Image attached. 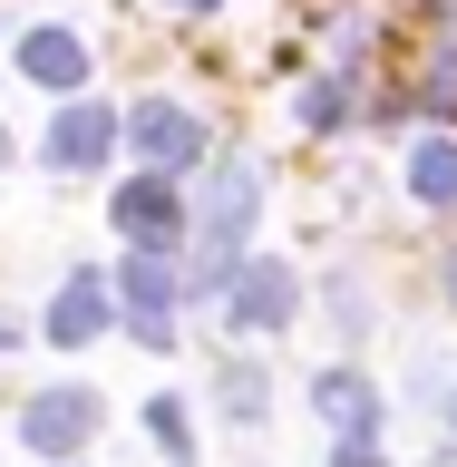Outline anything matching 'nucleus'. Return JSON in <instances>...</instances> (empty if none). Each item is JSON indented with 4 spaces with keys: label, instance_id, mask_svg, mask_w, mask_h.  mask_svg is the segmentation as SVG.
I'll return each mask as SVG.
<instances>
[{
    "label": "nucleus",
    "instance_id": "16",
    "mask_svg": "<svg viewBox=\"0 0 457 467\" xmlns=\"http://www.w3.org/2000/svg\"><path fill=\"white\" fill-rule=\"evenodd\" d=\"M185 10H214V0H185Z\"/></svg>",
    "mask_w": 457,
    "mask_h": 467
},
{
    "label": "nucleus",
    "instance_id": "1",
    "mask_svg": "<svg viewBox=\"0 0 457 467\" xmlns=\"http://www.w3.org/2000/svg\"><path fill=\"white\" fill-rule=\"evenodd\" d=\"M254 195H263V175L244 166V156H224V166L204 175V214H195V283H224V263L244 254V234H254Z\"/></svg>",
    "mask_w": 457,
    "mask_h": 467
},
{
    "label": "nucleus",
    "instance_id": "14",
    "mask_svg": "<svg viewBox=\"0 0 457 467\" xmlns=\"http://www.w3.org/2000/svg\"><path fill=\"white\" fill-rule=\"evenodd\" d=\"M331 467H379V448H370V438H341V458H331Z\"/></svg>",
    "mask_w": 457,
    "mask_h": 467
},
{
    "label": "nucleus",
    "instance_id": "10",
    "mask_svg": "<svg viewBox=\"0 0 457 467\" xmlns=\"http://www.w3.org/2000/svg\"><path fill=\"white\" fill-rule=\"evenodd\" d=\"M312 400H321V419H331L341 438H370V429H379V400H370V379H350V370L312 379Z\"/></svg>",
    "mask_w": 457,
    "mask_h": 467
},
{
    "label": "nucleus",
    "instance_id": "6",
    "mask_svg": "<svg viewBox=\"0 0 457 467\" xmlns=\"http://www.w3.org/2000/svg\"><path fill=\"white\" fill-rule=\"evenodd\" d=\"M117 234H137V254H166L185 214H175V185L166 175H137V185H117Z\"/></svg>",
    "mask_w": 457,
    "mask_h": 467
},
{
    "label": "nucleus",
    "instance_id": "11",
    "mask_svg": "<svg viewBox=\"0 0 457 467\" xmlns=\"http://www.w3.org/2000/svg\"><path fill=\"white\" fill-rule=\"evenodd\" d=\"M409 195L419 204H457V137H429L409 156Z\"/></svg>",
    "mask_w": 457,
    "mask_h": 467
},
{
    "label": "nucleus",
    "instance_id": "5",
    "mask_svg": "<svg viewBox=\"0 0 457 467\" xmlns=\"http://www.w3.org/2000/svg\"><path fill=\"white\" fill-rule=\"evenodd\" d=\"M117 302H127V321H137V341H175V273H166V254H127Z\"/></svg>",
    "mask_w": 457,
    "mask_h": 467
},
{
    "label": "nucleus",
    "instance_id": "4",
    "mask_svg": "<svg viewBox=\"0 0 457 467\" xmlns=\"http://www.w3.org/2000/svg\"><path fill=\"white\" fill-rule=\"evenodd\" d=\"M234 273V321H244V331H283L292 321V302H302V283H292V263H224Z\"/></svg>",
    "mask_w": 457,
    "mask_h": 467
},
{
    "label": "nucleus",
    "instance_id": "12",
    "mask_svg": "<svg viewBox=\"0 0 457 467\" xmlns=\"http://www.w3.org/2000/svg\"><path fill=\"white\" fill-rule=\"evenodd\" d=\"M224 409H234V419H254V409H263V379L254 370H224Z\"/></svg>",
    "mask_w": 457,
    "mask_h": 467
},
{
    "label": "nucleus",
    "instance_id": "9",
    "mask_svg": "<svg viewBox=\"0 0 457 467\" xmlns=\"http://www.w3.org/2000/svg\"><path fill=\"white\" fill-rule=\"evenodd\" d=\"M20 78H39V88L68 98V88L88 78V49L68 39V29H29V39H20Z\"/></svg>",
    "mask_w": 457,
    "mask_h": 467
},
{
    "label": "nucleus",
    "instance_id": "3",
    "mask_svg": "<svg viewBox=\"0 0 457 467\" xmlns=\"http://www.w3.org/2000/svg\"><path fill=\"white\" fill-rule=\"evenodd\" d=\"M127 146H137L156 175H175V166H195V156H204V127L175 108V98H146V108L127 117Z\"/></svg>",
    "mask_w": 457,
    "mask_h": 467
},
{
    "label": "nucleus",
    "instance_id": "15",
    "mask_svg": "<svg viewBox=\"0 0 457 467\" xmlns=\"http://www.w3.org/2000/svg\"><path fill=\"white\" fill-rule=\"evenodd\" d=\"M448 302H457V254H448Z\"/></svg>",
    "mask_w": 457,
    "mask_h": 467
},
{
    "label": "nucleus",
    "instance_id": "7",
    "mask_svg": "<svg viewBox=\"0 0 457 467\" xmlns=\"http://www.w3.org/2000/svg\"><path fill=\"white\" fill-rule=\"evenodd\" d=\"M98 331H108V283H98V273H68V283H58V302H49V341H98Z\"/></svg>",
    "mask_w": 457,
    "mask_h": 467
},
{
    "label": "nucleus",
    "instance_id": "17",
    "mask_svg": "<svg viewBox=\"0 0 457 467\" xmlns=\"http://www.w3.org/2000/svg\"><path fill=\"white\" fill-rule=\"evenodd\" d=\"M0 156H10V137H0Z\"/></svg>",
    "mask_w": 457,
    "mask_h": 467
},
{
    "label": "nucleus",
    "instance_id": "8",
    "mask_svg": "<svg viewBox=\"0 0 457 467\" xmlns=\"http://www.w3.org/2000/svg\"><path fill=\"white\" fill-rule=\"evenodd\" d=\"M108 146H117V117H108V108H88V98H78V108H68V117L49 127V166H68V175H78V166H98Z\"/></svg>",
    "mask_w": 457,
    "mask_h": 467
},
{
    "label": "nucleus",
    "instance_id": "2",
    "mask_svg": "<svg viewBox=\"0 0 457 467\" xmlns=\"http://www.w3.org/2000/svg\"><path fill=\"white\" fill-rule=\"evenodd\" d=\"M88 429H98V389H78V379H68V389H39V400L20 409V438L39 458H68Z\"/></svg>",
    "mask_w": 457,
    "mask_h": 467
},
{
    "label": "nucleus",
    "instance_id": "13",
    "mask_svg": "<svg viewBox=\"0 0 457 467\" xmlns=\"http://www.w3.org/2000/svg\"><path fill=\"white\" fill-rule=\"evenodd\" d=\"M146 429H156V438H166V448H175V458H185V409H175V400H156V409H146Z\"/></svg>",
    "mask_w": 457,
    "mask_h": 467
}]
</instances>
